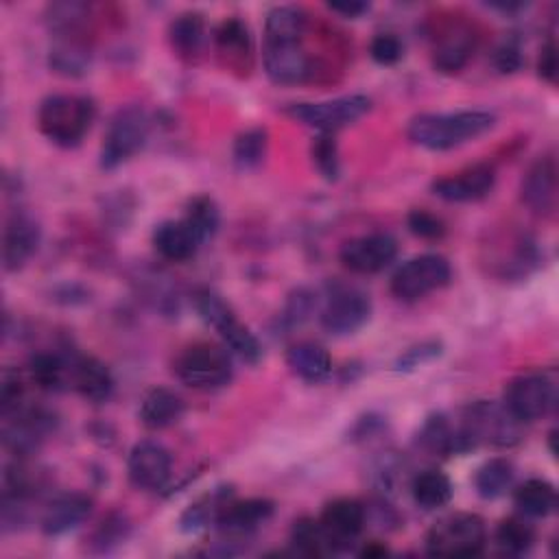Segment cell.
I'll return each mask as SVG.
<instances>
[{
	"mask_svg": "<svg viewBox=\"0 0 559 559\" xmlns=\"http://www.w3.org/2000/svg\"><path fill=\"white\" fill-rule=\"evenodd\" d=\"M496 116L485 109L419 114L408 122V138L428 151H450L493 129Z\"/></svg>",
	"mask_w": 559,
	"mask_h": 559,
	"instance_id": "obj_1",
	"label": "cell"
},
{
	"mask_svg": "<svg viewBox=\"0 0 559 559\" xmlns=\"http://www.w3.org/2000/svg\"><path fill=\"white\" fill-rule=\"evenodd\" d=\"M96 118V105L81 94H52L39 103L37 127L46 140L72 148L83 142Z\"/></svg>",
	"mask_w": 559,
	"mask_h": 559,
	"instance_id": "obj_2",
	"label": "cell"
},
{
	"mask_svg": "<svg viewBox=\"0 0 559 559\" xmlns=\"http://www.w3.org/2000/svg\"><path fill=\"white\" fill-rule=\"evenodd\" d=\"M194 310L199 317L218 332L225 347L240 360L255 365L262 358V345L258 336L238 319L234 308L214 290L201 288L194 293Z\"/></svg>",
	"mask_w": 559,
	"mask_h": 559,
	"instance_id": "obj_3",
	"label": "cell"
},
{
	"mask_svg": "<svg viewBox=\"0 0 559 559\" xmlns=\"http://www.w3.org/2000/svg\"><path fill=\"white\" fill-rule=\"evenodd\" d=\"M173 369L179 382L199 391L221 389L234 376L231 354L227 352V347L210 341H197L183 347L177 354Z\"/></svg>",
	"mask_w": 559,
	"mask_h": 559,
	"instance_id": "obj_4",
	"label": "cell"
},
{
	"mask_svg": "<svg viewBox=\"0 0 559 559\" xmlns=\"http://www.w3.org/2000/svg\"><path fill=\"white\" fill-rule=\"evenodd\" d=\"M487 544V528L476 513H450L426 533V550L437 557H476Z\"/></svg>",
	"mask_w": 559,
	"mask_h": 559,
	"instance_id": "obj_5",
	"label": "cell"
},
{
	"mask_svg": "<svg viewBox=\"0 0 559 559\" xmlns=\"http://www.w3.org/2000/svg\"><path fill=\"white\" fill-rule=\"evenodd\" d=\"M459 428L472 448L480 443L509 448L522 439V424L502 404L487 400L469 404L461 415Z\"/></svg>",
	"mask_w": 559,
	"mask_h": 559,
	"instance_id": "obj_6",
	"label": "cell"
},
{
	"mask_svg": "<svg viewBox=\"0 0 559 559\" xmlns=\"http://www.w3.org/2000/svg\"><path fill=\"white\" fill-rule=\"evenodd\" d=\"M148 138V116L142 107L118 109L100 144V168L111 170L142 151Z\"/></svg>",
	"mask_w": 559,
	"mask_h": 559,
	"instance_id": "obj_7",
	"label": "cell"
},
{
	"mask_svg": "<svg viewBox=\"0 0 559 559\" xmlns=\"http://www.w3.org/2000/svg\"><path fill=\"white\" fill-rule=\"evenodd\" d=\"M371 109V100L365 94H347L317 103H293L286 107V116L317 129L321 133H334L347 124H354Z\"/></svg>",
	"mask_w": 559,
	"mask_h": 559,
	"instance_id": "obj_8",
	"label": "cell"
},
{
	"mask_svg": "<svg viewBox=\"0 0 559 559\" xmlns=\"http://www.w3.org/2000/svg\"><path fill=\"white\" fill-rule=\"evenodd\" d=\"M450 262L439 253H421L400 264L391 277V293L402 301H417L450 282Z\"/></svg>",
	"mask_w": 559,
	"mask_h": 559,
	"instance_id": "obj_9",
	"label": "cell"
},
{
	"mask_svg": "<svg viewBox=\"0 0 559 559\" xmlns=\"http://www.w3.org/2000/svg\"><path fill=\"white\" fill-rule=\"evenodd\" d=\"M371 317V299L365 290L347 284H334L321 306V325L325 332L345 336L360 330Z\"/></svg>",
	"mask_w": 559,
	"mask_h": 559,
	"instance_id": "obj_10",
	"label": "cell"
},
{
	"mask_svg": "<svg viewBox=\"0 0 559 559\" xmlns=\"http://www.w3.org/2000/svg\"><path fill=\"white\" fill-rule=\"evenodd\" d=\"M555 404V384L539 371L520 373L504 386L502 406L520 421L542 419Z\"/></svg>",
	"mask_w": 559,
	"mask_h": 559,
	"instance_id": "obj_11",
	"label": "cell"
},
{
	"mask_svg": "<svg viewBox=\"0 0 559 559\" xmlns=\"http://www.w3.org/2000/svg\"><path fill=\"white\" fill-rule=\"evenodd\" d=\"M2 417H4V428H2L4 445L15 456H24V459L39 448V443L50 435L55 426V417L50 413H46L44 408H33L24 404Z\"/></svg>",
	"mask_w": 559,
	"mask_h": 559,
	"instance_id": "obj_12",
	"label": "cell"
},
{
	"mask_svg": "<svg viewBox=\"0 0 559 559\" xmlns=\"http://www.w3.org/2000/svg\"><path fill=\"white\" fill-rule=\"evenodd\" d=\"M262 63L266 76L277 85L304 83L312 72V61L301 46V37L264 39Z\"/></svg>",
	"mask_w": 559,
	"mask_h": 559,
	"instance_id": "obj_13",
	"label": "cell"
},
{
	"mask_svg": "<svg viewBox=\"0 0 559 559\" xmlns=\"http://www.w3.org/2000/svg\"><path fill=\"white\" fill-rule=\"evenodd\" d=\"M395 255H397V242L391 234H384V231L352 238L338 251L343 266L360 275L384 271L395 260Z\"/></svg>",
	"mask_w": 559,
	"mask_h": 559,
	"instance_id": "obj_14",
	"label": "cell"
},
{
	"mask_svg": "<svg viewBox=\"0 0 559 559\" xmlns=\"http://www.w3.org/2000/svg\"><path fill=\"white\" fill-rule=\"evenodd\" d=\"M173 472L170 452L151 439L138 441L127 456V476L133 487L144 491H157L166 487Z\"/></svg>",
	"mask_w": 559,
	"mask_h": 559,
	"instance_id": "obj_15",
	"label": "cell"
},
{
	"mask_svg": "<svg viewBox=\"0 0 559 559\" xmlns=\"http://www.w3.org/2000/svg\"><path fill=\"white\" fill-rule=\"evenodd\" d=\"M496 183V168L489 162L465 166L432 181L435 197L450 203H472L485 199Z\"/></svg>",
	"mask_w": 559,
	"mask_h": 559,
	"instance_id": "obj_16",
	"label": "cell"
},
{
	"mask_svg": "<svg viewBox=\"0 0 559 559\" xmlns=\"http://www.w3.org/2000/svg\"><path fill=\"white\" fill-rule=\"evenodd\" d=\"M39 225L24 212L15 210L7 216L2 229V264L7 271H20L39 247Z\"/></svg>",
	"mask_w": 559,
	"mask_h": 559,
	"instance_id": "obj_17",
	"label": "cell"
},
{
	"mask_svg": "<svg viewBox=\"0 0 559 559\" xmlns=\"http://www.w3.org/2000/svg\"><path fill=\"white\" fill-rule=\"evenodd\" d=\"M319 522L330 537L332 550L343 552L354 544V539L365 528L367 511L354 498H336L330 504H325Z\"/></svg>",
	"mask_w": 559,
	"mask_h": 559,
	"instance_id": "obj_18",
	"label": "cell"
},
{
	"mask_svg": "<svg viewBox=\"0 0 559 559\" xmlns=\"http://www.w3.org/2000/svg\"><path fill=\"white\" fill-rule=\"evenodd\" d=\"M522 201L542 216H552L557 210V162L552 155L535 159L522 177Z\"/></svg>",
	"mask_w": 559,
	"mask_h": 559,
	"instance_id": "obj_19",
	"label": "cell"
},
{
	"mask_svg": "<svg viewBox=\"0 0 559 559\" xmlns=\"http://www.w3.org/2000/svg\"><path fill=\"white\" fill-rule=\"evenodd\" d=\"M92 511V498L81 491H68L52 498L39 520V526L44 535L57 537L74 531L85 522V518Z\"/></svg>",
	"mask_w": 559,
	"mask_h": 559,
	"instance_id": "obj_20",
	"label": "cell"
},
{
	"mask_svg": "<svg viewBox=\"0 0 559 559\" xmlns=\"http://www.w3.org/2000/svg\"><path fill=\"white\" fill-rule=\"evenodd\" d=\"M70 386L92 404H103L114 393V378L111 371L103 360L96 356H72V371H70Z\"/></svg>",
	"mask_w": 559,
	"mask_h": 559,
	"instance_id": "obj_21",
	"label": "cell"
},
{
	"mask_svg": "<svg viewBox=\"0 0 559 559\" xmlns=\"http://www.w3.org/2000/svg\"><path fill=\"white\" fill-rule=\"evenodd\" d=\"M275 511V504L266 498H247V500H229L218 520L216 526L231 537H242L253 531H258L262 524L271 520Z\"/></svg>",
	"mask_w": 559,
	"mask_h": 559,
	"instance_id": "obj_22",
	"label": "cell"
},
{
	"mask_svg": "<svg viewBox=\"0 0 559 559\" xmlns=\"http://www.w3.org/2000/svg\"><path fill=\"white\" fill-rule=\"evenodd\" d=\"M417 443L430 452V454H439V456H450V454H463L467 450H472L469 441L465 439L463 430L459 428V424H452L445 415L437 413L430 415L424 426L419 428L417 435Z\"/></svg>",
	"mask_w": 559,
	"mask_h": 559,
	"instance_id": "obj_23",
	"label": "cell"
},
{
	"mask_svg": "<svg viewBox=\"0 0 559 559\" xmlns=\"http://www.w3.org/2000/svg\"><path fill=\"white\" fill-rule=\"evenodd\" d=\"M92 48L85 35H55L48 48V66L55 74L74 79L87 72Z\"/></svg>",
	"mask_w": 559,
	"mask_h": 559,
	"instance_id": "obj_24",
	"label": "cell"
},
{
	"mask_svg": "<svg viewBox=\"0 0 559 559\" xmlns=\"http://www.w3.org/2000/svg\"><path fill=\"white\" fill-rule=\"evenodd\" d=\"M199 245H201L199 236L192 231V227L183 218L164 221L153 231V247L168 262L190 260L197 253Z\"/></svg>",
	"mask_w": 559,
	"mask_h": 559,
	"instance_id": "obj_25",
	"label": "cell"
},
{
	"mask_svg": "<svg viewBox=\"0 0 559 559\" xmlns=\"http://www.w3.org/2000/svg\"><path fill=\"white\" fill-rule=\"evenodd\" d=\"M286 365L297 378H301L310 384L323 382L332 373V358H330L328 349L314 341L293 343L286 349Z\"/></svg>",
	"mask_w": 559,
	"mask_h": 559,
	"instance_id": "obj_26",
	"label": "cell"
},
{
	"mask_svg": "<svg viewBox=\"0 0 559 559\" xmlns=\"http://www.w3.org/2000/svg\"><path fill=\"white\" fill-rule=\"evenodd\" d=\"M183 400L166 389V386H155L146 391V395L140 402V421L148 430H164L175 426L183 417Z\"/></svg>",
	"mask_w": 559,
	"mask_h": 559,
	"instance_id": "obj_27",
	"label": "cell"
},
{
	"mask_svg": "<svg viewBox=\"0 0 559 559\" xmlns=\"http://www.w3.org/2000/svg\"><path fill=\"white\" fill-rule=\"evenodd\" d=\"M28 378L35 386L44 391H63L70 386L72 356L57 352H37L28 360Z\"/></svg>",
	"mask_w": 559,
	"mask_h": 559,
	"instance_id": "obj_28",
	"label": "cell"
},
{
	"mask_svg": "<svg viewBox=\"0 0 559 559\" xmlns=\"http://www.w3.org/2000/svg\"><path fill=\"white\" fill-rule=\"evenodd\" d=\"M474 55V33L465 26H456L454 31H448L432 52V63L439 72L452 74L459 72L469 57Z\"/></svg>",
	"mask_w": 559,
	"mask_h": 559,
	"instance_id": "obj_29",
	"label": "cell"
},
{
	"mask_svg": "<svg viewBox=\"0 0 559 559\" xmlns=\"http://www.w3.org/2000/svg\"><path fill=\"white\" fill-rule=\"evenodd\" d=\"M92 15V7L87 2L76 0H61L50 2L44 11L46 26L50 35H83L87 20Z\"/></svg>",
	"mask_w": 559,
	"mask_h": 559,
	"instance_id": "obj_30",
	"label": "cell"
},
{
	"mask_svg": "<svg viewBox=\"0 0 559 559\" xmlns=\"http://www.w3.org/2000/svg\"><path fill=\"white\" fill-rule=\"evenodd\" d=\"M231 500V487H214L192 502L179 518V528L183 533H194L207 524H216L223 507Z\"/></svg>",
	"mask_w": 559,
	"mask_h": 559,
	"instance_id": "obj_31",
	"label": "cell"
},
{
	"mask_svg": "<svg viewBox=\"0 0 559 559\" xmlns=\"http://www.w3.org/2000/svg\"><path fill=\"white\" fill-rule=\"evenodd\" d=\"M168 39L173 50L179 57L192 59L194 55L201 52L203 39H205V22L201 13L188 11V13H179L170 26H168Z\"/></svg>",
	"mask_w": 559,
	"mask_h": 559,
	"instance_id": "obj_32",
	"label": "cell"
},
{
	"mask_svg": "<svg viewBox=\"0 0 559 559\" xmlns=\"http://www.w3.org/2000/svg\"><path fill=\"white\" fill-rule=\"evenodd\" d=\"M513 500L524 518H546L557 507V491L544 478H528L515 489Z\"/></svg>",
	"mask_w": 559,
	"mask_h": 559,
	"instance_id": "obj_33",
	"label": "cell"
},
{
	"mask_svg": "<svg viewBox=\"0 0 559 559\" xmlns=\"http://www.w3.org/2000/svg\"><path fill=\"white\" fill-rule=\"evenodd\" d=\"M214 41L229 66L251 59V33L249 26L238 17L223 20L214 31Z\"/></svg>",
	"mask_w": 559,
	"mask_h": 559,
	"instance_id": "obj_34",
	"label": "cell"
},
{
	"mask_svg": "<svg viewBox=\"0 0 559 559\" xmlns=\"http://www.w3.org/2000/svg\"><path fill=\"white\" fill-rule=\"evenodd\" d=\"M411 493L417 507L424 511H435L452 500V483L439 469H424L413 478Z\"/></svg>",
	"mask_w": 559,
	"mask_h": 559,
	"instance_id": "obj_35",
	"label": "cell"
},
{
	"mask_svg": "<svg viewBox=\"0 0 559 559\" xmlns=\"http://www.w3.org/2000/svg\"><path fill=\"white\" fill-rule=\"evenodd\" d=\"M513 476H515L513 463L509 459L496 456V459L485 461L476 469V474H474V489H476V493L480 498L493 500V498H500L511 487Z\"/></svg>",
	"mask_w": 559,
	"mask_h": 559,
	"instance_id": "obj_36",
	"label": "cell"
},
{
	"mask_svg": "<svg viewBox=\"0 0 559 559\" xmlns=\"http://www.w3.org/2000/svg\"><path fill=\"white\" fill-rule=\"evenodd\" d=\"M290 544L297 552L308 557H321V555H334L328 533L323 531L321 522L314 518H299L293 522L290 528Z\"/></svg>",
	"mask_w": 559,
	"mask_h": 559,
	"instance_id": "obj_37",
	"label": "cell"
},
{
	"mask_svg": "<svg viewBox=\"0 0 559 559\" xmlns=\"http://www.w3.org/2000/svg\"><path fill=\"white\" fill-rule=\"evenodd\" d=\"M269 151V133L262 127H251L245 129L242 133L236 135L234 140V162L238 168L249 170V168H258Z\"/></svg>",
	"mask_w": 559,
	"mask_h": 559,
	"instance_id": "obj_38",
	"label": "cell"
},
{
	"mask_svg": "<svg viewBox=\"0 0 559 559\" xmlns=\"http://www.w3.org/2000/svg\"><path fill=\"white\" fill-rule=\"evenodd\" d=\"M183 221L192 227V231L199 236L201 242L210 240L218 231V225H221V212H218L216 201L207 194H199V197L190 199L186 205Z\"/></svg>",
	"mask_w": 559,
	"mask_h": 559,
	"instance_id": "obj_39",
	"label": "cell"
},
{
	"mask_svg": "<svg viewBox=\"0 0 559 559\" xmlns=\"http://www.w3.org/2000/svg\"><path fill=\"white\" fill-rule=\"evenodd\" d=\"M535 542V528L518 515L502 520L496 528V546L504 555H524Z\"/></svg>",
	"mask_w": 559,
	"mask_h": 559,
	"instance_id": "obj_40",
	"label": "cell"
},
{
	"mask_svg": "<svg viewBox=\"0 0 559 559\" xmlns=\"http://www.w3.org/2000/svg\"><path fill=\"white\" fill-rule=\"evenodd\" d=\"M310 157L323 179L328 181L338 179L341 159H338V144L334 140V133H319L310 144Z\"/></svg>",
	"mask_w": 559,
	"mask_h": 559,
	"instance_id": "obj_41",
	"label": "cell"
},
{
	"mask_svg": "<svg viewBox=\"0 0 559 559\" xmlns=\"http://www.w3.org/2000/svg\"><path fill=\"white\" fill-rule=\"evenodd\" d=\"M317 304H319V299L310 288L293 290L290 297L286 299V306H284L282 314H280L282 325H286V328L301 325L317 310Z\"/></svg>",
	"mask_w": 559,
	"mask_h": 559,
	"instance_id": "obj_42",
	"label": "cell"
},
{
	"mask_svg": "<svg viewBox=\"0 0 559 559\" xmlns=\"http://www.w3.org/2000/svg\"><path fill=\"white\" fill-rule=\"evenodd\" d=\"M127 531H129V524H127L124 515L111 513V515H107V518L98 524V528L94 531L92 544H96L100 552H107L111 546L120 544V542L127 537Z\"/></svg>",
	"mask_w": 559,
	"mask_h": 559,
	"instance_id": "obj_43",
	"label": "cell"
},
{
	"mask_svg": "<svg viewBox=\"0 0 559 559\" xmlns=\"http://www.w3.org/2000/svg\"><path fill=\"white\" fill-rule=\"evenodd\" d=\"M406 225H408L411 234H415L417 238H424V240H439L445 234V223L428 210L408 212Z\"/></svg>",
	"mask_w": 559,
	"mask_h": 559,
	"instance_id": "obj_44",
	"label": "cell"
},
{
	"mask_svg": "<svg viewBox=\"0 0 559 559\" xmlns=\"http://www.w3.org/2000/svg\"><path fill=\"white\" fill-rule=\"evenodd\" d=\"M369 55H371V59H373L376 63H380V66H393V63H397V61L402 59L404 46H402V41H400L395 35H391V33H380V35H376V37L371 39V44H369Z\"/></svg>",
	"mask_w": 559,
	"mask_h": 559,
	"instance_id": "obj_45",
	"label": "cell"
},
{
	"mask_svg": "<svg viewBox=\"0 0 559 559\" xmlns=\"http://www.w3.org/2000/svg\"><path fill=\"white\" fill-rule=\"evenodd\" d=\"M439 354H441V343H437V341L419 343V345H415V347L406 349V352L397 358L395 369H397V371H413V369L421 367L424 362H428V360L437 358Z\"/></svg>",
	"mask_w": 559,
	"mask_h": 559,
	"instance_id": "obj_46",
	"label": "cell"
},
{
	"mask_svg": "<svg viewBox=\"0 0 559 559\" xmlns=\"http://www.w3.org/2000/svg\"><path fill=\"white\" fill-rule=\"evenodd\" d=\"M0 402H2V415L15 411L24 402V378L17 371L7 369L2 373V386H0Z\"/></svg>",
	"mask_w": 559,
	"mask_h": 559,
	"instance_id": "obj_47",
	"label": "cell"
},
{
	"mask_svg": "<svg viewBox=\"0 0 559 559\" xmlns=\"http://www.w3.org/2000/svg\"><path fill=\"white\" fill-rule=\"evenodd\" d=\"M493 66L500 72H515L522 66V50L520 44L513 39H504L493 52Z\"/></svg>",
	"mask_w": 559,
	"mask_h": 559,
	"instance_id": "obj_48",
	"label": "cell"
},
{
	"mask_svg": "<svg viewBox=\"0 0 559 559\" xmlns=\"http://www.w3.org/2000/svg\"><path fill=\"white\" fill-rule=\"evenodd\" d=\"M537 72H539V76L544 81L555 83V76H557V48H555V41H548L542 48V55H539V61H537Z\"/></svg>",
	"mask_w": 559,
	"mask_h": 559,
	"instance_id": "obj_49",
	"label": "cell"
},
{
	"mask_svg": "<svg viewBox=\"0 0 559 559\" xmlns=\"http://www.w3.org/2000/svg\"><path fill=\"white\" fill-rule=\"evenodd\" d=\"M328 9H330L332 13H338V15H343V17L354 20V17H360L362 13H367V11H369V4H367V2H330Z\"/></svg>",
	"mask_w": 559,
	"mask_h": 559,
	"instance_id": "obj_50",
	"label": "cell"
},
{
	"mask_svg": "<svg viewBox=\"0 0 559 559\" xmlns=\"http://www.w3.org/2000/svg\"><path fill=\"white\" fill-rule=\"evenodd\" d=\"M389 550H386V546H382V544H378V542H371V544H367L365 548H362V557H382V555H386Z\"/></svg>",
	"mask_w": 559,
	"mask_h": 559,
	"instance_id": "obj_51",
	"label": "cell"
}]
</instances>
